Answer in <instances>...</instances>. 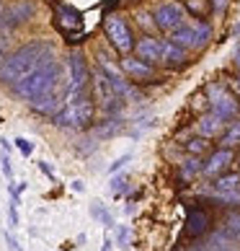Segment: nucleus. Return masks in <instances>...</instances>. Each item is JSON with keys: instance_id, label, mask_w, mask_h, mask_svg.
Returning a JSON list of instances; mask_svg holds the SVG:
<instances>
[{"instance_id": "obj_25", "label": "nucleus", "mask_w": 240, "mask_h": 251, "mask_svg": "<svg viewBox=\"0 0 240 251\" xmlns=\"http://www.w3.org/2000/svg\"><path fill=\"white\" fill-rule=\"evenodd\" d=\"M129 161H132V153H124L122 158H116V161H114L111 166H109V174H116L119 169H124V166H127Z\"/></svg>"}, {"instance_id": "obj_32", "label": "nucleus", "mask_w": 240, "mask_h": 251, "mask_svg": "<svg viewBox=\"0 0 240 251\" xmlns=\"http://www.w3.org/2000/svg\"><path fill=\"white\" fill-rule=\"evenodd\" d=\"M5 244L11 246V251H21V246H18V241H16L11 233H5Z\"/></svg>"}, {"instance_id": "obj_31", "label": "nucleus", "mask_w": 240, "mask_h": 251, "mask_svg": "<svg viewBox=\"0 0 240 251\" xmlns=\"http://www.w3.org/2000/svg\"><path fill=\"white\" fill-rule=\"evenodd\" d=\"M8 57V36H0V65Z\"/></svg>"}, {"instance_id": "obj_20", "label": "nucleus", "mask_w": 240, "mask_h": 251, "mask_svg": "<svg viewBox=\"0 0 240 251\" xmlns=\"http://www.w3.org/2000/svg\"><path fill=\"white\" fill-rule=\"evenodd\" d=\"M235 145H240V122H233L230 129L222 135V148H230V151H233Z\"/></svg>"}, {"instance_id": "obj_7", "label": "nucleus", "mask_w": 240, "mask_h": 251, "mask_svg": "<svg viewBox=\"0 0 240 251\" xmlns=\"http://www.w3.org/2000/svg\"><path fill=\"white\" fill-rule=\"evenodd\" d=\"M104 31H106V39L111 42V47L122 54H129L134 52V36H132V29L129 24L124 21L122 16H109L106 24H104Z\"/></svg>"}, {"instance_id": "obj_1", "label": "nucleus", "mask_w": 240, "mask_h": 251, "mask_svg": "<svg viewBox=\"0 0 240 251\" xmlns=\"http://www.w3.org/2000/svg\"><path fill=\"white\" fill-rule=\"evenodd\" d=\"M11 88L36 114L54 117L67 101V70L60 60H54V54H49L39 62V68H34Z\"/></svg>"}, {"instance_id": "obj_27", "label": "nucleus", "mask_w": 240, "mask_h": 251, "mask_svg": "<svg viewBox=\"0 0 240 251\" xmlns=\"http://www.w3.org/2000/svg\"><path fill=\"white\" fill-rule=\"evenodd\" d=\"M124 187H127V176H114V179H111V187H109V189L116 194V192H124Z\"/></svg>"}, {"instance_id": "obj_16", "label": "nucleus", "mask_w": 240, "mask_h": 251, "mask_svg": "<svg viewBox=\"0 0 240 251\" xmlns=\"http://www.w3.org/2000/svg\"><path fill=\"white\" fill-rule=\"evenodd\" d=\"M186 52L189 50H183V47H178L176 42H163V62L165 65H183L186 62Z\"/></svg>"}, {"instance_id": "obj_4", "label": "nucleus", "mask_w": 240, "mask_h": 251, "mask_svg": "<svg viewBox=\"0 0 240 251\" xmlns=\"http://www.w3.org/2000/svg\"><path fill=\"white\" fill-rule=\"evenodd\" d=\"M65 70H67V101H75L88 96L86 88H88V80H90V70H88V62L80 52H70L67 60H65ZM65 101V104H67Z\"/></svg>"}, {"instance_id": "obj_29", "label": "nucleus", "mask_w": 240, "mask_h": 251, "mask_svg": "<svg viewBox=\"0 0 240 251\" xmlns=\"http://www.w3.org/2000/svg\"><path fill=\"white\" fill-rule=\"evenodd\" d=\"M127 238H129L127 226H119V228H116V241H119V246H122V249H127Z\"/></svg>"}, {"instance_id": "obj_23", "label": "nucleus", "mask_w": 240, "mask_h": 251, "mask_svg": "<svg viewBox=\"0 0 240 251\" xmlns=\"http://www.w3.org/2000/svg\"><path fill=\"white\" fill-rule=\"evenodd\" d=\"M186 148H189V153H191V155H201V153H204L207 148H209V143H207V137H201V135H199V137H194V140H189Z\"/></svg>"}, {"instance_id": "obj_22", "label": "nucleus", "mask_w": 240, "mask_h": 251, "mask_svg": "<svg viewBox=\"0 0 240 251\" xmlns=\"http://www.w3.org/2000/svg\"><path fill=\"white\" fill-rule=\"evenodd\" d=\"M90 215H93L98 223H104V226H111V223H114V220H111V212H109L101 202H93V204H90Z\"/></svg>"}, {"instance_id": "obj_18", "label": "nucleus", "mask_w": 240, "mask_h": 251, "mask_svg": "<svg viewBox=\"0 0 240 251\" xmlns=\"http://www.w3.org/2000/svg\"><path fill=\"white\" fill-rule=\"evenodd\" d=\"M186 8L189 13H194L196 18H207L212 11H215V5H212V0H186Z\"/></svg>"}, {"instance_id": "obj_12", "label": "nucleus", "mask_w": 240, "mask_h": 251, "mask_svg": "<svg viewBox=\"0 0 240 251\" xmlns=\"http://www.w3.org/2000/svg\"><path fill=\"white\" fill-rule=\"evenodd\" d=\"M233 163V151H230V148H219V151H215L209 155V161L204 163V176H219L222 174L227 166Z\"/></svg>"}, {"instance_id": "obj_30", "label": "nucleus", "mask_w": 240, "mask_h": 251, "mask_svg": "<svg viewBox=\"0 0 240 251\" xmlns=\"http://www.w3.org/2000/svg\"><path fill=\"white\" fill-rule=\"evenodd\" d=\"M137 18H140V24L145 26V29H158V26H155V18H153V16H147V13H140Z\"/></svg>"}, {"instance_id": "obj_34", "label": "nucleus", "mask_w": 240, "mask_h": 251, "mask_svg": "<svg viewBox=\"0 0 240 251\" xmlns=\"http://www.w3.org/2000/svg\"><path fill=\"white\" fill-rule=\"evenodd\" d=\"M39 169H42L44 174H47L49 179H54V171H52V166H47V163H44V161H39Z\"/></svg>"}, {"instance_id": "obj_28", "label": "nucleus", "mask_w": 240, "mask_h": 251, "mask_svg": "<svg viewBox=\"0 0 240 251\" xmlns=\"http://www.w3.org/2000/svg\"><path fill=\"white\" fill-rule=\"evenodd\" d=\"M0 163H3V174L8 176V179H13V166H11V158H8V153L0 155Z\"/></svg>"}, {"instance_id": "obj_33", "label": "nucleus", "mask_w": 240, "mask_h": 251, "mask_svg": "<svg viewBox=\"0 0 240 251\" xmlns=\"http://www.w3.org/2000/svg\"><path fill=\"white\" fill-rule=\"evenodd\" d=\"M212 5H215V11L225 13V8H227V0H212Z\"/></svg>"}, {"instance_id": "obj_36", "label": "nucleus", "mask_w": 240, "mask_h": 251, "mask_svg": "<svg viewBox=\"0 0 240 251\" xmlns=\"http://www.w3.org/2000/svg\"><path fill=\"white\" fill-rule=\"evenodd\" d=\"M233 60H235V68L240 70V47L235 50V54H233Z\"/></svg>"}, {"instance_id": "obj_10", "label": "nucleus", "mask_w": 240, "mask_h": 251, "mask_svg": "<svg viewBox=\"0 0 240 251\" xmlns=\"http://www.w3.org/2000/svg\"><path fill=\"white\" fill-rule=\"evenodd\" d=\"M122 70H124V75L132 78V80H150L155 75V65H147L140 57H124Z\"/></svg>"}, {"instance_id": "obj_14", "label": "nucleus", "mask_w": 240, "mask_h": 251, "mask_svg": "<svg viewBox=\"0 0 240 251\" xmlns=\"http://www.w3.org/2000/svg\"><path fill=\"white\" fill-rule=\"evenodd\" d=\"M207 226H209V215L204 210H189V223H186V233L189 236H201L207 233Z\"/></svg>"}, {"instance_id": "obj_6", "label": "nucleus", "mask_w": 240, "mask_h": 251, "mask_svg": "<svg viewBox=\"0 0 240 251\" xmlns=\"http://www.w3.org/2000/svg\"><path fill=\"white\" fill-rule=\"evenodd\" d=\"M207 101H209V109L215 111V114L222 117L225 122L238 117V101H235L233 94H230V88L225 86V83L212 80L207 86Z\"/></svg>"}, {"instance_id": "obj_3", "label": "nucleus", "mask_w": 240, "mask_h": 251, "mask_svg": "<svg viewBox=\"0 0 240 251\" xmlns=\"http://www.w3.org/2000/svg\"><path fill=\"white\" fill-rule=\"evenodd\" d=\"M90 122H93V101H90V96L67 101L52 117V125L60 129H86Z\"/></svg>"}, {"instance_id": "obj_8", "label": "nucleus", "mask_w": 240, "mask_h": 251, "mask_svg": "<svg viewBox=\"0 0 240 251\" xmlns=\"http://www.w3.org/2000/svg\"><path fill=\"white\" fill-rule=\"evenodd\" d=\"M153 18H155V26H158L160 31H173L178 29L181 24H186V8L178 5V3H160L158 8L153 11Z\"/></svg>"}, {"instance_id": "obj_5", "label": "nucleus", "mask_w": 240, "mask_h": 251, "mask_svg": "<svg viewBox=\"0 0 240 251\" xmlns=\"http://www.w3.org/2000/svg\"><path fill=\"white\" fill-rule=\"evenodd\" d=\"M209 39H212V29L207 21L181 24L178 29L171 31V42H176L183 50H204Z\"/></svg>"}, {"instance_id": "obj_15", "label": "nucleus", "mask_w": 240, "mask_h": 251, "mask_svg": "<svg viewBox=\"0 0 240 251\" xmlns=\"http://www.w3.org/2000/svg\"><path fill=\"white\" fill-rule=\"evenodd\" d=\"M235 189H240V174H227V176H217L215 184L209 189H204V194H225Z\"/></svg>"}, {"instance_id": "obj_38", "label": "nucleus", "mask_w": 240, "mask_h": 251, "mask_svg": "<svg viewBox=\"0 0 240 251\" xmlns=\"http://www.w3.org/2000/svg\"><path fill=\"white\" fill-rule=\"evenodd\" d=\"M0 16H3V13H0Z\"/></svg>"}, {"instance_id": "obj_17", "label": "nucleus", "mask_w": 240, "mask_h": 251, "mask_svg": "<svg viewBox=\"0 0 240 251\" xmlns=\"http://www.w3.org/2000/svg\"><path fill=\"white\" fill-rule=\"evenodd\" d=\"M207 249L209 251H240V244H238L235 238H230L225 230H222V233H215V236L209 238Z\"/></svg>"}, {"instance_id": "obj_24", "label": "nucleus", "mask_w": 240, "mask_h": 251, "mask_svg": "<svg viewBox=\"0 0 240 251\" xmlns=\"http://www.w3.org/2000/svg\"><path fill=\"white\" fill-rule=\"evenodd\" d=\"M13 143H16V148H18V151H21L23 155H31V153H34V143L26 140V137H16Z\"/></svg>"}, {"instance_id": "obj_9", "label": "nucleus", "mask_w": 240, "mask_h": 251, "mask_svg": "<svg viewBox=\"0 0 240 251\" xmlns=\"http://www.w3.org/2000/svg\"><path fill=\"white\" fill-rule=\"evenodd\" d=\"M134 54L147 65H158V62H163V42L155 39L153 34H145L142 39H137Z\"/></svg>"}, {"instance_id": "obj_2", "label": "nucleus", "mask_w": 240, "mask_h": 251, "mask_svg": "<svg viewBox=\"0 0 240 251\" xmlns=\"http://www.w3.org/2000/svg\"><path fill=\"white\" fill-rule=\"evenodd\" d=\"M52 52V44L47 39H34L23 47H18L13 52H8L5 62L0 65V83L5 86H16L21 78H26L34 68H39V62L44 57H49Z\"/></svg>"}, {"instance_id": "obj_39", "label": "nucleus", "mask_w": 240, "mask_h": 251, "mask_svg": "<svg viewBox=\"0 0 240 251\" xmlns=\"http://www.w3.org/2000/svg\"><path fill=\"white\" fill-rule=\"evenodd\" d=\"M207 251H209V249H207Z\"/></svg>"}, {"instance_id": "obj_13", "label": "nucleus", "mask_w": 240, "mask_h": 251, "mask_svg": "<svg viewBox=\"0 0 240 251\" xmlns=\"http://www.w3.org/2000/svg\"><path fill=\"white\" fill-rule=\"evenodd\" d=\"M31 16H34V5H31V3H18V5L8 8V11L0 16V26L11 29V26H18V24L29 21Z\"/></svg>"}, {"instance_id": "obj_26", "label": "nucleus", "mask_w": 240, "mask_h": 251, "mask_svg": "<svg viewBox=\"0 0 240 251\" xmlns=\"http://www.w3.org/2000/svg\"><path fill=\"white\" fill-rule=\"evenodd\" d=\"M8 223H11V228H18V202L11 200V210H8Z\"/></svg>"}, {"instance_id": "obj_19", "label": "nucleus", "mask_w": 240, "mask_h": 251, "mask_svg": "<svg viewBox=\"0 0 240 251\" xmlns=\"http://www.w3.org/2000/svg\"><path fill=\"white\" fill-rule=\"evenodd\" d=\"M204 171V163H201V158H196V155H191L186 163H183V169H181V176L183 179H194L196 174H201Z\"/></svg>"}, {"instance_id": "obj_21", "label": "nucleus", "mask_w": 240, "mask_h": 251, "mask_svg": "<svg viewBox=\"0 0 240 251\" xmlns=\"http://www.w3.org/2000/svg\"><path fill=\"white\" fill-rule=\"evenodd\" d=\"M225 233L240 244V212H233V215L225 220Z\"/></svg>"}, {"instance_id": "obj_37", "label": "nucleus", "mask_w": 240, "mask_h": 251, "mask_svg": "<svg viewBox=\"0 0 240 251\" xmlns=\"http://www.w3.org/2000/svg\"><path fill=\"white\" fill-rule=\"evenodd\" d=\"M72 189H75V192H83L86 187H83V181H72Z\"/></svg>"}, {"instance_id": "obj_35", "label": "nucleus", "mask_w": 240, "mask_h": 251, "mask_svg": "<svg viewBox=\"0 0 240 251\" xmlns=\"http://www.w3.org/2000/svg\"><path fill=\"white\" fill-rule=\"evenodd\" d=\"M230 86H233V88H235V94L240 96V73H238L235 78H230Z\"/></svg>"}, {"instance_id": "obj_11", "label": "nucleus", "mask_w": 240, "mask_h": 251, "mask_svg": "<svg viewBox=\"0 0 240 251\" xmlns=\"http://www.w3.org/2000/svg\"><path fill=\"white\" fill-rule=\"evenodd\" d=\"M225 119L219 117V114H215V111H207L204 117H199V122H196V129H199V135L201 137H219L222 135V129H225Z\"/></svg>"}]
</instances>
